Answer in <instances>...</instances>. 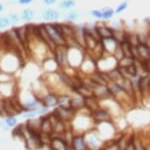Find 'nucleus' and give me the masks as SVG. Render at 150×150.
I'll use <instances>...</instances> for the list:
<instances>
[{
    "label": "nucleus",
    "instance_id": "nucleus-1",
    "mask_svg": "<svg viewBox=\"0 0 150 150\" xmlns=\"http://www.w3.org/2000/svg\"><path fill=\"white\" fill-rule=\"evenodd\" d=\"M44 28L46 30L48 36H49L50 40L54 43L55 47L57 45H65V38L63 34L61 33L59 27H58L57 23H52V22H48V23H43Z\"/></svg>",
    "mask_w": 150,
    "mask_h": 150
},
{
    "label": "nucleus",
    "instance_id": "nucleus-18",
    "mask_svg": "<svg viewBox=\"0 0 150 150\" xmlns=\"http://www.w3.org/2000/svg\"><path fill=\"white\" fill-rule=\"evenodd\" d=\"M113 14H114V11L112 10V9L108 8V9H105L104 11H102V18L103 19H109L113 16Z\"/></svg>",
    "mask_w": 150,
    "mask_h": 150
},
{
    "label": "nucleus",
    "instance_id": "nucleus-19",
    "mask_svg": "<svg viewBox=\"0 0 150 150\" xmlns=\"http://www.w3.org/2000/svg\"><path fill=\"white\" fill-rule=\"evenodd\" d=\"M90 14L93 16V17L97 18V19H100L102 18V11L101 10H97V9H94V10H92L90 12Z\"/></svg>",
    "mask_w": 150,
    "mask_h": 150
},
{
    "label": "nucleus",
    "instance_id": "nucleus-4",
    "mask_svg": "<svg viewBox=\"0 0 150 150\" xmlns=\"http://www.w3.org/2000/svg\"><path fill=\"white\" fill-rule=\"evenodd\" d=\"M72 150H87V145L85 141V137L82 134H74L70 145Z\"/></svg>",
    "mask_w": 150,
    "mask_h": 150
},
{
    "label": "nucleus",
    "instance_id": "nucleus-14",
    "mask_svg": "<svg viewBox=\"0 0 150 150\" xmlns=\"http://www.w3.org/2000/svg\"><path fill=\"white\" fill-rule=\"evenodd\" d=\"M17 123H18V120L15 116H6L5 120H4V124H5L9 129L15 127L16 125H17Z\"/></svg>",
    "mask_w": 150,
    "mask_h": 150
},
{
    "label": "nucleus",
    "instance_id": "nucleus-23",
    "mask_svg": "<svg viewBox=\"0 0 150 150\" xmlns=\"http://www.w3.org/2000/svg\"><path fill=\"white\" fill-rule=\"evenodd\" d=\"M43 2L47 5H52V4L56 3V0H43Z\"/></svg>",
    "mask_w": 150,
    "mask_h": 150
},
{
    "label": "nucleus",
    "instance_id": "nucleus-7",
    "mask_svg": "<svg viewBox=\"0 0 150 150\" xmlns=\"http://www.w3.org/2000/svg\"><path fill=\"white\" fill-rule=\"evenodd\" d=\"M48 148L49 150H69V144L63 139L54 138L50 140Z\"/></svg>",
    "mask_w": 150,
    "mask_h": 150
},
{
    "label": "nucleus",
    "instance_id": "nucleus-10",
    "mask_svg": "<svg viewBox=\"0 0 150 150\" xmlns=\"http://www.w3.org/2000/svg\"><path fill=\"white\" fill-rule=\"evenodd\" d=\"M85 141H86V145H87V148H91L92 150H98L99 149V146H100V141L97 137L95 136L94 134H90V136H85ZM100 150V149H99Z\"/></svg>",
    "mask_w": 150,
    "mask_h": 150
},
{
    "label": "nucleus",
    "instance_id": "nucleus-5",
    "mask_svg": "<svg viewBox=\"0 0 150 150\" xmlns=\"http://www.w3.org/2000/svg\"><path fill=\"white\" fill-rule=\"evenodd\" d=\"M43 107H46L48 109L57 107V95L55 93L48 92L45 94L42 98L40 99Z\"/></svg>",
    "mask_w": 150,
    "mask_h": 150
},
{
    "label": "nucleus",
    "instance_id": "nucleus-11",
    "mask_svg": "<svg viewBox=\"0 0 150 150\" xmlns=\"http://www.w3.org/2000/svg\"><path fill=\"white\" fill-rule=\"evenodd\" d=\"M71 97L66 94L57 95V107H70Z\"/></svg>",
    "mask_w": 150,
    "mask_h": 150
},
{
    "label": "nucleus",
    "instance_id": "nucleus-2",
    "mask_svg": "<svg viewBox=\"0 0 150 150\" xmlns=\"http://www.w3.org/2000/svg\"><path fill=\"white\" fill-rule=\"evenodd\" d=\"M53 114L62 122H71L75 117V111L70 107H55Z\"/></svg>",
    "mask_w": 150,
    "mask_h": 150
},
{
    "label": "nucleus",
    "instance_id": "nucleus-22",
    "mask_svg": "<svg viewBox=\"0 0 150 150\" xmlns=\"http://www.w3.org/2000/svg\"><path fill=\"white\" fill-rule=\"evenodd\" d=\"M33 0H17V3L20 4V5H27V4H30Z\"/></svg>",
    "mask_w": 150,
    "mask_h": 150
},
{
    "label": "nucleus",
    "instance_id": "nucleus-21",
    "mask_svg": "<svg viewBox=\"0 0 150 150\" xmlns=\"http://www.w3.org/2000/svg\"><path fill=\"white\" fill-rule=\"evenodd\" d=\"M124 150H136V147H135V143L133 141H130L129 144L127 145L124 148Z\"/></svg>",
    "mask_w": 150,
    "mask_h": 150
},
{
    "label": "nucleus",
    "instance_id": "nucleus-25",
    "mask_svg": "<svg viewBox=\"0 0 150 150\" xmlns=\"http://www.w3.org/2000/svg\"><path fill=\"white\" fill-rule=\"evenodd\" d=\"M1 124H2V122H1V121H0V126H1Z\"/></svg>",
    "mask_w": 150,
    "mask_h": 150
},
{
    "label": "nucleus",
    "instance_id": "nucleus-9",
    "mask_svg": "<svg viewBox=\"0 0 150 150\" xmlns=\"http://www.w3.org/2000/svg\"><path fill=\"white\" fill-rule=\"evenodd\" d=\"M95 29H96V32H97V34L99 36V38H100V39H102V40L113 37V34H114V32H113L111 28L105 27V26L97 27V28H95Z\"/></svg>",
    "mask_w": 150,
    "mask_h": 150
},
{
    "label": "nucleus",
    "instance_id": "nucleus-13",
    "mask_svg": "<svg viewBox=\"0 0 150 150\" xmlns=\"http://www.w3.org/2000/svg\"><path fill=\"white\" fill-rule=\"evenodd\" d=\"M75 5H76L75 0H63L59 3L58 7L60 9H63V10H69V9L73 8Z\"/></svg>",
    "mask_w": 150,
    "mask_h": 150
},
{
    "label": "nucleus",
    "instance_id": "nucleus-12",
    "mask_svg": "<svg viewBox=\"0 0 150 150\" xmlns=\"http://www.w3.org/2000/svg\"><path fill=\"white\" fill-rule=\"evenodd\" d=\"M35 17V12L33 9L31 8H25L21 13L20 18L22 19L23 21H26V22H29V21H32Z\"/></svg>",
    "mask_w": 150,
    "mask_h": 150
},
{
    "label": "nucleus",
    "instance_id": "nucleus-17",
    "mask_svg": "<svg viewBox=\"0 0 150 150\" xmlns=\"http://www.w3.org/2000/svg\"><path fill=\"white\" fill-rule=\"evenodd\" d=\"M10 25V21L7 18V16H0V29H5Z\"/></svg>",
    "mask_w": 150,
    "mask_h": 150
},
{
    "label": "nucleus",
    "instance_id": "nucleus-20",
    "mask_svg": "<svg viewBox=\"0 0 150 150\" xmlns=\"http://www.w3.org/2000/svg\"><path fill=\"white\" fill-rule=\"evenodd\" d=\"M127 4H128L127 1H124L123 3L120 4V5L117 7V9L115 10V13H120V12H122L123 10H125L126 7H127Z\"/></svg>",
    "mask_w": 150,
    "mask_h": 150
},
{
    "label": "nucleus",
    "instance_id": "nucleus-16",
    "mask_svg": "<svg viewBox=\"0 0 150 150\" xmlns=\"http://www.w3.org/2000/svg\"><path fill=\"white\" fill-rule=\"evenodd\" d=\"M78 17H79V13L77 11H69L64 15V18L68 21H74L76 19H78Z\"/></svg>",
    "mask_w": 150,
    "mask_h": 150
},
{
    "label": "nucleus",
    "instance_id": "nucleus-15",
    "mask_svg": "<svg viewBox=\"0 0 150 150\" xmlns=\"http://www.w3.org/2000/svg\"><path fill=\"white\" fill-rule=\"evenodd\" d=\"M7 18L9 19L11 25L17 24V23L20 22V20H21L20 16H19L17 13H14V12H10V13H8V15H7Z\"/></svg>",
    "mask_w": 150,
    "mask_h": 150
},
{
    "label": "nucleus",
    "instance_id": "nucleus-8",
    "mask_svg": "<svg viewBox=\"0 0 150 150\" xmlns=\"http://www.w3.org/2000/svg\"><path fill=\"white\" fill-rule=\"evenodd\" d=\"M70 108L73 109L75 112L81 110L82 108H85V99L78 95L71 98V100H70Z\"/></svg>",
    "mask_w": 150,
    "mask_h": 150
},
{
    "label": "nucleus",
    "instance_id": "nucleus-24",
    "mask_svg": "<svg viewBox=\"0 0 150 150\" xmlns=\"http://www.w3.org/2000/svg\"><path fill=\"white\" fill-rule=\"evenodd\" d=\"M3 10H4V5L2 3H0V13H1Z\"/></svg>",
    "mask_w": 150,
    "mask_h": 150
},
{
    "label": "nucleus",
    "instance_id": "nucleus-6",
    "mask_svg": "<svg viewBox=\"0 0 150 150\" xmlns=\"http://www.w3.org/2000/svg\"><path fill=\"white\" fill-rule=\"evenodd\" d=\"M60 17L59 11L54 8H45L44 10L41 12V18L42 20L47 21V22H52V21H56Z\"/></svg>",
    "mask_w": 150,
    "mask_h": 150
},
{
    "label": "nucleus",
    "instance_id": "nucleus-3",
    "mask_svg": "<svg viewBox=\"0 0 150 150\" xmlns=\"http://www.w3.org/2000/svg\"><path fill=\"white\" fill-rule=\"evenodd\" d=\"M67 50H68V47L66 45H57L53 50L54 60L56 62L58 67H63L68 65V62H67Z\"/></svg>",
    "mask_w": 150,
    "mask_h": 150
},
{
    "label": "nucleus",
    "instance_id": "nucleus-26",
    "mask_svg": "<svg viewBox=\"0 0 150 150\" xmlns=\"http://www.w3.org/2000/svg\"><path fill=\"white\" fill-rule=\"evenodd\" d=\"M0 116H2V115H1V113H0Z\"/></svg>",
    "mask_w": 150,
    "mask_h": 150
}]
</instances>
